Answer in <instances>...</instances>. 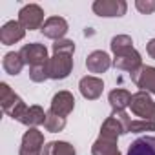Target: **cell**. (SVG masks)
Here are the masks:
<instances>
[{"instance_id":"obj_1","label":"cell","mask_w":155,"mask_h":155,"mask_svg":"<svg viewBox=\"0 0 155 155\" xmlns=\"http://www.w3.org/2000/svg\"><path fill=\"white\" fill-rule=\"evenodd\" d=\"M130 124H131V119L126 111H111V115L102 122L101 126V135L99 137H104V139H111V140H119L120 135H126L130 133Z\"/></svg>"},{"instance_id":"obj_2","label":"cell","mask_w":155,"mask_h":155,"mask_svg":"<svg viewBox=\"0 0 155 155\" xmlns=\"http://www.w3.org/2000/svg\"><path fill=\"white\" fill-rule=\"evenodd\" d=\"M0 106L13 120H20V117L28 110V104L11 90L8 82H0Z\"/></svg>"},{"instance_id":"obj_3","label":"cell","mask_w":155,"mask_h":155,"mask_svg":"<svg viewBox=\"0 0 155 155\" xmlns=\"http://www.w3.org/2000/svg\"><path fill=\"white\" fill-rule=\"evenodd\" d=\"M130 110L135 117L142 119V120H151L155 122V101L151 99L150 93L146 91H137L131 95V102H130Z\"/></svg>"},{"instance_id":"obj_4","label":"cell","mask_w":155,"mask_h":155,"mask_svg":"<svg viewBox=\"0 0 155 155\" xmlns=\"http://www.w3.org/2000/svg\"><path fill=\"white\" fill-rule=\"evenodd\" d=\"M48 75L53 81H64L69 77V73L73 71V55H66V53H53V57H49L48 64Z\"/></svg>"},{"instance_id":"obj_5","label":"cell","mask_w":155,"mask_h":155,"mask_svg":"<svg viewBox=\"0 0 155 155\" xmlns=\"http://www.w3.org/2000/svg\"><path fill=\"white\" fill-rule=\"evenodd\" d=\"M18 22L26 31H35L42 29L46 18H44V9L38 4H26L18 11Z\"/></svg>"},{"instance_id":"obj_6","label":"cell","mask_w":155,"mask_h":155,"mask_svg":"<svg viewBox=\"0 0 155 155\" xmlns=\"http://www.w3.org/2000/svg\"><path fill=\"white\" fill-rule=\"evenodd\" d=\"M44 146V133L38 128H28V131L22 135L18 155H42Z\"/></svg>"},{"instance_id":"obj_7","label":"cell","mask_w":155,"mask_h":155,"mask_svg":"<svg viewBox=\"0 0 155 155\" xmlns=\"http://www.w3.org/2000/svg\"><path fill=\"white\" fill-rule=\"evenodd\" d=\"M93 13L102 18H119L128 11V4L124 0H95L91 6Z\"/></svg>"},{"instance_id":"obj_8","label":"cell","mask_w":155,"mask_h":155,"mask_svg":"<svg viewBox=\"0 0 155 155\" xmlns=\"http://www.w3.org/2000/svg\"><path fill=\"white\" fill-rule=\"evenodd\" d=\"M20 55L24 58V62L33 68V66H44L48 64L49 60V55H48V48L44 44H38V42H29V44H24L22 49H20Z\"/></svg>"},{"instance_id":"obj_9","label":"cell","mask_w":155,"mask_h":155,"mask_svg":"<svg viewBox=\"0 0 155 155\" xmlns=\"http://www.w3.org/2000/svg\"><path fill=\"white\" fill-rule=\"evenodd\" d=\"M79 91L86 101H97L104 91V81L95 75H86L79 81Z\"/></svg>"},{"instance_id":"obj_10","label":"cell","mask_w":155,"mask_h":155,"mask_svg":"<svg viewBox=\"0 0 155 155\" xmlns=\"http://www.w3.org/2000/svg\"><path fill=\"white\" fill-rule=\"evenodd\" d=\"M111 66H113V58L102 49H95L86 57V68L90 73H95V77L106 73Z\"/></svg>"},{"instance_id":"obj_11","label":"cell","mask_w":155,"mask_h":155,"mask_svg":"<svg viewBox=\"0 0 155 155\" xmlns=\"http://www.w3.org/2000/svg\"><path fill=\"white\" fill-rule=\"evenodd\" d=\"M75 110V97L73 93L62 90V91H57L51 99V106H49V111H53L55 115L58 117H68L71 111Z\"/></svg>"},{"instance_id":"obj_12","label":"cell","mask_w":155,"mask_h":155,"mask_svg":"<svg viewBox=\"0 0 155 155\" xmlns=\"http://www.w3.org/2000/svg\"><path fill=\"white\" fill-rule=\"evenodd\" d=\"M131 81L139 88V91L155 95V68L153 66H142L139 71L131 75Z\"/></svg>"},{"instance_id":"obj_13","label":"cell","mask_w":155,"mask_h":155,"mask_svg":"<svg viewBox=\"0 0 155 155\" xmlns=\"http://www.w3.org/2000/svg\"><path fill=\"white\" fill-rule=\"evenodd\" d=\"M68 29H69V26H68L66 18H62V17H48L40 31H42V35L46 38H51V40L57 42V40H62L66 37Z\"/></svg>"},{"instance_id":"obj_14","label":"cell","mask_w":155,"mask_h":155,"mask_svg":"<svg viewBox=\"0 0 155 155\" xmlns=\"http://www.w3.org/2000/svg\"><path fill=\"white\" fill-rule=\"evenodd\" d=\"M113 66H115L117 69H120V71H128V73L133 75V73L139 71L144 64H142L140 53L133 48V49H130L128 53H122V55L115 57V58H113Z\"/></svg>"},{"instance_id":"obj_15","label":"cell","mask_w":155,"mask_h":155,"mask_svg":"<svg viewBox=\"0 0 155 155\" xmlns=\"http://www.w3.org/2000/svg\"><path fill=\"white\" fill-rule=\"evenodd\" d=\"M26 37V29L20 26L18 20H8L0 28V42L2 46H13Z\"/></svg>"},{"instance_id":"obj_16","label":"cell","mask_w":155,"mask_h":155,"mask_svg":"<svg viewBox=\"0 0 155 155\" xmlns=\"http://www.w3.org/2000/svg\"><path fill=\"white\" fill-rule=\"evenodd\" d=\"M46 115H48V111H44L42 106L33 104V106H28L26 113L20 117L18 122L24 124V126H28V128H38V126H42L46 122Z\"/></svg>"},{"instance_id":"obj_17","label":"cell","mask_w":155,"mask_h":155,"mask_svg":"<svg viewBox=\"0 0 155 155\" xmlns=\"http://www.w3.org/2000/svg\"><path fill=\"white\" fill-rule=\"evenodd\" d=\"M126 155H155V137L153 135L139 137L130 144Z\"/></svg>"},{"instance_id":"obj_18","label":"cell","mask_w":155,"mask_h":155,"mask_svg":"<svg viewBox=\"0 0 155 155\" xmlns=\"http://www.w3.org/2000/svg\"><path fill=\"white\" fill-rule=\"evenodd\" d=\"M108 102H110L111 110L126 111V108H130V102H131V93L124 88H115L108 93Z\"/></svg>"},{"instance_id":"obj_19","label":"cell","mask_w":155,"mask_h":155,"mask_svg":"<svg viewBox=\"0 0 155 155\" xmlns=\"http://www.w3.org/2000/svg\"><path fill=\"white\" fill-rule=\"evenodd\" d=\"M24 66H26V62H24L20 51H9L2 58V68H4V71L8 75H18V73H22Z\"/></svg>"},{"instance_id":"obj_20","label":"cell","mask_w":155,"mask_h":155,"mask_svg":"<svg viewBox=\"0 0 155 155\" xmlns=\"http://www.w3.org/2000/svg\"><path fill=\"white\" fill-rule=\"evenodd\" d=\"M91 155H120L117 140L99 137L91 146Z\"/></svg>"},{"instance_id":"obj_21","label":"cell","mask_w":155,"mask_h":155,"mask_svg":"<svg viewBox=\"0 0 155 155\" xmlns=\"http://www.w3.org/2000/svg\"><path fill=\"white\" fill-rule=\"evenodd\" d=\"M42 155H77L75 146L68 140H51L46 142Z\"/></svg>"},{"instance_id":"obj_22","label":"cell","mask_w":155,"mask_h":155,"mask_svg":"<svg viewBox=\"0 0 155 155\" xmlns=\"http://www.w3.org/2000/svg\"><path fill=\"white\" fill-rule=\"evenodd\" d=\"M110 49L115 57L122 55V53H128L130 49H133V40L130 35H115L110 42Z\"/></svg>"},{"instance_id":"obj_23","label":"cell","mask_w":155,"mask_h":155,"mask_svg":"<svg viewBox=\"0 0 155 155\" xmlns=\"http://www.w3.org/2000/svg\"><path fill=\"white\" fill-rule=\"evenodd\" d=\"M44 128H46L49 133H58V131H62V130L66 128V119L55 115L53 111H48V115H46V122H44Z\"/></svg>"},{"instance_id":"obj_24","label":"cell","mask_w":155,"mask_h":155,"mask_svg":"<svg viewBox=\"0 0 155 155\" xmlns=\"http://www.w3.org/2000/svg\"><path fill=\"white\" fill-rule=\"evenodd\" d=\"M142 131H155V122L151 120H142L135 119L130 124V133H142Z\"/></svg>"},{"instance_id":"obj_25","label":"cell","mask_w":155,"mask_h":155,"mask_svg":"<svg viewBox=\"0 0 155 155\" xmlns=\"http://www.w3.org/2000/svg\"><path fill=\"white\" fill-rule=\"evenodd\" d=\"M29 79L33 81V82H44V81H48L49 79V75H48V68H46V64L44 66H33V68H29Z\"/></svg>"},{"instance_id":"obj_26","label":"cell","mask_w":155,"mask_h":155,"mask_svg":"<svg viewBox=\"0 0 155 155\" xmlns=\"http://www.w3.org/2000/svg\"><path fill=\"white\" fill-rule=\"evenodd\" d=\"M53 53H66V55H73V53H75V42H73V40H68V38L57 40V42L53 44Z\"/></svg>"},{"instance_id":"obj_27","label":"cell","mask_w":155,"mask_h":155,"mask_svg":"<svg viewBox=\"0 0 155 155\" xmlns=\"http://www.w3.org/2000/svg\"><path fill=\"white\" fill-rule=\"evenodd\" d=\"M135 8L142 15H151L155 13V0H135Z\"/></svg>"},{"instance_id":"obj_28","label":"cell","mask_w":155,"mask_h":155,"mask_svg":"<svg viewBox=\"0 0 155 155\" xmlns=\"http://www.w3.org/2000/svg\"><path fill=\"white\" fill-rule=\"evenodd\" d=\"M146 51H148V55L155 60V38L148 40V44H146Z\"/></svg>"}]
</instances>
